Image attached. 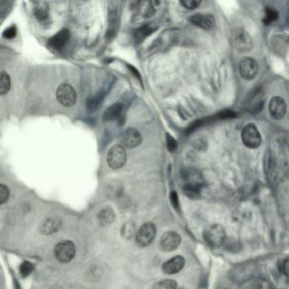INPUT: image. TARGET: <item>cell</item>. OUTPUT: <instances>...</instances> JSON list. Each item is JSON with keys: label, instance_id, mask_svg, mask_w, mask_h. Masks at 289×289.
<instances>
[{"label": "cell", "instance_id": "29", "mask_svg": "<svg viewBox=\"0 0 289 289\" xmlns=\"http://www.w3.org/2000/svg\"><path fill=\"white\" fill-rule=\"evenodd\" d=\"M33 266L29 261H24L20 266V273L22 277H27L33 271Z\"/></svg>", "mask_w": 289, "mask_h": 289}, {"label": "cell", "instance_id": "2", "mask_svg": "<svg viewBox=\"0 0 289 289\" xmlns=\"http://www.w3.org/2000/svg\"><path fill=\"white\" fill-rule=\"evenodd\" d=\"M227 238V233L222 225H212L205 232L204 239L207 244L213 249L222 247Z\"/></svg>", "mask_w": 289, "mask_h": 289}, {"label": "cell", "instance_id": "35", "mask_svg": "<svg viewBox=\"0 0 289 289\" xmlns=\"http://www.w3.org/2000/svg\"><path fill=\"white\" fill-rule=\"evenodd\" d=\"M281 270H282L284 275L289 278V256H287L282 262Z\"/></svg>", "mask_w": 289, "mask_h": 289}, {"label": "cell", "instance_id": "23", "mask_svg": "<svg viewBox=\"0 0 289 289\" xmlns=\"http://www.w3.org/2000/svg\"><path fill=\"white\" fill-rule=\"evenodd\" d=\"M34 16L41 23H48V21L50 20V15L47 6H37L34 9Z\"/></svg>", "mask_w": 289, "mask_h": 289}, {"label": "cell", "instance_id": "15", "mask_svg": "<svg viewBox=\"0 0 289 289\" xmlns=\"http://www.w3.org/2000/svg\"><path fill=\"white\" fill-rule=\"evenodd\" d=\"M191 23L204 30H211L215 26V18L211 14H196L189 19Z\"/></svg>", "mask_w": 289, "mask_h": 289}, {"label": "cell", "instance_id": "31", "mask_svg": "<svg viewBox=\"0 0 289 289\" xmlns=\"http://www.w3.org/2000/svg\"><path fill=\"white\" fill-rule=\"evenodd\" d=\"M9 197H10V191L9 188L4 184L0 185V203L4 204L8 201Z\"/></svg>", "mask_w": 289, "mask_h": 289}, {"label": "cell", "instance_id": "3", "mask_svg": "<svg viewBox=\"0 0 289 289\" xmlns=\"http://www.w3.org/2000/svg\"><path fill=\"white\" fill-rule=\"evenodd\" d=\"M127 162V152L122 145L116 144L110 148L107 154V163L111 169L118 170L124 167Z\"/></svg>", "mask_w": 289, "mask_h": 289}, {"label": "cell", "instance_id": "30", "mask_svg": "<svg viewBox=\"0 0 289 289\" xmlns=\"http://www.w3.org/2000/svg\"><path fill=\"white\" fill-rule=\"evenodd\" d=\"M180 4L188 10H194L200 6L201 1L199 0H182L180 1Z\"/></svg>", "mask_w": 289, "mask_h": 289}, {"label": "cell", "instance_id": "10", "mask_svg": "<svg viewBox=\"0 0 289 289\" xmlns=\"http://www.w3.org/2000/svg\"><path fill=\"white\" fill-rule=\"evenodd\" d=\"M269 112L274 120H280L286 114V102L281 97H273L269 104Z\"/></svg>", "mask_w": 289, "mask_h": 289}, {"label": "cell", "instance_id": "37", "mask_svg": "<svg viewBox=\"0 0 289 289\" xmlns=\"http://www.w3.org/2000/svg\"><path fill=\"white\" fill-rule=\"evenodd\" d=\"M128 70H130L133 73H134V76H137L139 80L141 81V76L140 74L138 73V70H136L135 68L133 67L132 65H128Z\"/></svg>", "mask_w": 289, "mask_h": 289}, {"label": "cell", "instance_id": "4", "mask_svg": "<svg viewBox=\"0 0 289 289\" xmlns=\"http://www.w3.org/2000/svg\"><path fill=\"white\" fill-rule=\"evenodd\" d=\"M242 140L244 145L250 149H257L262 143L261 133L254 124L245 126L242 132Z\"/></svg>", "mask_w": 289, "mask_h": 289}, {"label": "cell", "instance_id": "11", "mask_svg": "<svg viewBox=\"0 0 289 289\" xmlns=\"http://www.w3.org/2000/svg\"><path fill=\"white\" fill-rule=\"evenodd\" d=\"M182 177L185 181L184 185L193 186L202 188L204 185V179L201 172L195 168H187L182 171Z\"/></svg>", "mask_w": 289, "mask_h": 289}, {"label": "cell", "instance_id": "8", "mask_svg": "<svg viewBox=\"0 0 289 289\" xmlns=\"http://www.w3.org/2000/svg\"><path fill=\"white\" fill-rule=\"evenodd\" d=\"M232 43L236 50L240 52H249L252 50V38L243 29H236L232 34Z\"/></svg>", "mask_w": 289, "mask_h": 289}, {"label": "cell", "instance_id": "38", "mask_svg": "<svg viewBox=\"0 0 289 289\" xmlns=\"http://www.w3.org/2000/svg\"><path fill=\"white\" fill-rule=\"evenodd\" d=\"M177 289H184V288H177Z\"/></svg>", "mask_w": 289, "mask_h": 289}, {"label": "cell", "instance_id": "19", "mask_svg": "<svg viewBox=\"0 0 289 289\" xmlns=\"http://www.w3.org/2000/svg\"><path fill=\"white\" fill-rule=\"evenodd\" d=\"M115 219V214L111 208H105L102 210L98 215V222L100 226L108 227L112 224Z\"/></svg>", "mask_w": 289, "mask_h": 289}, {"label": "cell", "instance_id": "21", "mask_svg": "<svg viewBox=\"0 0 289 289\" xmlns=\"http://www.w3.org/2000/svg\"><path fill=\"white\" fill-rule=\"evenodd\" d=\"M104 98V93H99V94H97L96 95H94V96L88 98L86 102L87 110H88L89 112L96 111V110L99 109V106L101 105Z\"/></svg>", "mask_w": 289, "mask_h": 289}, {"label": "cell", "instance_id": "27", "mask_svg": "<svg viewBox=\"0 0 289 289\" xmlns=\"http://www.w3.org/2000/svg\"><path fill=\"white\" fill-rule=\"evenodd\" d=\"M278 18V13L277 11H275L273 9L267 8L266 9V12H265V17L263 19L264 23L266 25H269L273 21H276Z\"/></svg>", "mask_w": 289, "mask_h": 289}, {"label": "cell", "instance_id": "9", "mask_svg": "<svg viewBox=\"0 0 289 289\" xmlns=\"http://www.w3.org/2000/svg\"><path fill=\"white\" fill-rule=\"evenodd\" d=\"M258 64L253 58L245 57L241 60L239 65V73L245 80H252L258 72Z\"/></svg>", "mask_w": 289, "mask_h": 289}, {"label": "cell", "instance_id": "32", "mask_svg": "<svg viewBox=\"0 0 289 289\" xmlns=\"http://www.w3.org/2000/svg\"><path fill=\"white\" fill-rule=\"evenodd\" d=\"M17 34V30L15 26H11L8 28L6 29L3 32V37L6 39H13L16 37Z\"/></svg>", "mask_w": 289, "mask_h": 289}, {"label": "cell", "instance_id": "7", "mask_svg": "<svg viewBox=\"0 0 289 289\" xmlns=\"http://www.w3.org/2000/svg\"><path fill=\"white\" fill-rule=\"evenodd\" d=\"M56 98L60 104L65 107L75 105L77 99V94L73 87L68 84H63L58 87Z\"/></svg>", "mask_w": 289, "mask_h": 289}, {"label": "cell", "instance_id": "14", "mask_svg": "<svg viewBox=\"0 0 289 289\" xmlns=\"http://www.w3.org/2000/svg\"><path fill=\"white\" fill-rule=\"evenodd\" d=\"M184 266H185V259L183 258V256H177L166 261L162 266V270L164 273L173 275L182 271Z\"/></svg>", "mask_w": 289, "mask_h": 289}, {"label": "cell", "instance_id": "26", "mask_svg": "<svg viewBox=\"0 0 289 289\" xmlns=\"http://www.w3.org/2000/svg\"><path fill=\"white\" fill-rule=\"evenodd\" d=\"M183 190L186 195L188 196V198H192V199H197V198L200 197L201 188H197V187H193V186L190 185H183Z\"/></svg>", "mask_w": 289, "mask_h": 289}, {"label": "cell", "instance_id": "33", "mask_svg": "<svg viewBox=\"0 0 289 289\" xmlns=\"http://www.w3.org/2000/svg\"><path fill=\"white\" fill-rule=\"evenodd\" d=\"M167 147L169 152H174L177 147V141L169 133L167 134Z\"/></svg>", "mask_w": 289, "mask_h": 289}, {"label": "cell", "instance_id": "28", "mask_svg": "<svg viewBox=\"0 0 289 289\" xmlns=\"http://www.w3.org/2000/svg\"><path fill=\"white\" fill-rule=\"evenodd\" d=\"M153 289H177V284L174 280H164L157 282Z\"/></svg>", "mask_w": 289, "mask_h": 289}, {"label": "cell", "instance_id": "34", "mask_svg": "<svg viewBox=\"0 0 289 289\" xmlns=\"http://www.w3.org/2000/svg\"><path fill=\"white\" fill-rule=\"evenodd\" d=\"M170 199H171V203H172V206H173L176 210H178V209H179L178 196H177V193L174 192V191H172L171 194H170Z\"/></svg>", "mask_w": 289, "mask_h": 289}, {"label": "cell", "instance_id": "16", "mask_svg": "<svg viewBox=\"0 0 289 289\" xmlns=\"http://www.w3.org/2000/svg\"><path fill=\"white\" fill-rule=\"evenodd\" d=\"M70 31L67 29H63L48 41V45L50 48H52L53 50H62L70 40Z\"/></svg>", "mask_w": 289, "mask_h": 289}, {"label": "cell", "instance_id": "18", "mask_svg": "<svg viewBox=\"0 0 289 289\" xmlns=\"http://www.w3.org/2000/svg\"><path fill=\"white\" fill-rule=\"evenodd\" d=\"M62 222L58 217H51L46 220L41 226V232L45 235H52L60 230Z\"/></svg>", "mask_w": 289, "mask_h": 289}, {"label": "cell", "instance_id": "20", "mask_svg": "<svg viewBox=\"0 0 289 289\" xmlns=\"http://www.w3.org/2000/svg\"><path fill=\"white\" fill-rule=\"evenodd\" d=\"M242 289H271L268 281L261 278H253L242 284Z\"/></svg>", "mask_w": 289, "mask_h": 289}, {"label": "cell", "instance_id": "12", "mask_svg": "<svg viewBox=\"0 0 289 289\" xmlns=\"http://www.w3.org/2000/svg\"><path fill=\"white\" fill-rule=\"evenodd\" d=\"M123 145L128 149H134L140 145L142 143V135L136 128H130L126 129L122 133Z\"/></svg>", "mask_w": 289, "mask_h": 289}, {"label": "cell", "instance_id": "36", "mask_svg": "<svg viewBox=\"0 0 289 289\" xmlns=\"http://www.w3.org/2000/svg\"><path fill=\"white\" fill-rule=\"evenodd\" d=\"M218 117L220 119H232V118L235 117V113L232 112L231 110H226V111L221 113L218 115Z\"/></svg>", "mask_w": 289, "mask_h": 289}, {"label": "cell", "instance_id": "5", "mask_svg": "<svg viewBox=\"0 0 289 289\" xmlns=\"http://www.w3.org/2000/svg\"><path fill=\"white\" fill-rule=\"evenodd\" d=\"M55 256L61 263H68L76 256V245L71 241H63L55 246Z\"/></svg>", "mask_w": 289, "mask_h": 289}, {"label": "cell", "instance_id": "22", "mask_svg": "<svg viewBox=\"0 0 289 289\" xmlns=\"http://www.w3.org/2000/svg\"><path fill=\"white\" fill-rule=\"evenodd\" d=\"M157 29V26H153L152 24H148L146 26H143L141 28L138 29L135 32L136 39L142 41L148 36H150Z\"/></svg>", "mask_w": 289, "mask_h": 289}, {"label": "cell", "instance_id": "13", "mask_svg": "<svg viewBox=\"0 0 289 289\" xmlns=\"http://www.w3.org/2000/svg\"><path fill=\"white\" fill-rule=\"evenodd\" d=\"M181 243V237L176 232H167L162 235L160 238V247L162 250L170 252L178 247Z\"/></svg>", "mask_w": 289, "mask_h": 289}, {"label": "cell", "instance_id": "17", "mask_svg": "<svg viewBox=\"0 0 289 289\" xmlns=\"http://www.w3.org/2000/svg\"><path fill=\"white\" fill-rule=\"evenodd\" d=\"M123 105L120 103L114 104L111 106L107 108L103 114V120L104 122H110L117 120L122 117Z\"/></svg>", "mask_w": 289, "mask_h": 289}, {"label": "cell", "instance_id": "24", "mask_svg": "<svg viewBox=\"0 0 289 289\" xmlns=\"http://www.w3.org/2000/svg\"><path fill=\"white\" fill-rule=\"evenodd\" d=\"M11 77L6 71H1L0 73V94L5 95L11 89Z\"/></svg>", "mask_w": 289, "mask_h": 289}, {"label": "cell", "instance_id": "25", "mask_svg": "<svg viewBox=\"0 0 289 289\" xmlns=\"http://www.w3.org/2000/svg\"><path fill=\"white\" fill-rule=\"evenodd\" d=\"M136 234H137L136 225L133 222H127L123 226L122 229H121V235L125 237L126 239H131Z\"/></svg>", "mask_w": 289, "mask_h": 289}, {"label": "cell", "instance_id": "1", "mask_svg": "<svg viewBox=\"0 0 289 289\" xmlns=\"http://www.w3.org/2000/svg\"><path fill=\"white\" fill-rule=\"evenodd\" d=\"M256 266L253 262H246L235 266L230 271V278L235 282L245 283L247 281L254 278L256 273Z\"/></svg>", "mask_w": 289, "mask_h": 289}, {"label": "cell", "instance_id": "6", "mask_svg": "<svg viewBox=\"0 0 289 289\" xmlns=\"http://www.w3.org/2000/svg\"><path fill=\"white\" fill-rule=\"evenodd\" d=\"M157 227L154 223L148 222L139 228L136 234V242L141 247L150 244L156 236Z\"/></svg>", "mask_w": 289, "mask_h": 289}]
</instances>
